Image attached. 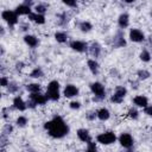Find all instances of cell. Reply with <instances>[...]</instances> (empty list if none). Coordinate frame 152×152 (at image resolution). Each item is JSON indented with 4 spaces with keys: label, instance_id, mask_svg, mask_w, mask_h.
<instances>
[{
    "label": "cell",
    "instance_id": "4316f807",
    "mask_svg": "<svg viewBox=\"0 0 152 152\" xmlns=\"http://www.w3.org/2000/svg\"><path fill=\"white\" fill-rule=\"evenodd\" d=\"M138 76H139V78L145 80V78H147V77L150 76V72L146 71V70H139V71H138Z\"/></svg>",
    "mask_w": 152,
    "mask_h": 152
},
{
    "label": "cell",
    "instance_id": "4dcf8cb0",
    "mask_svg": "<svg viewBox=\"0 0 152 152\" xmlns=\"http://www.w3.org/2000/svg\"><path fill=\"white\" fill-rule=\"evenodd\" d=\"M113 102H115V103H120L121 101H122V97H120V96H118L116 94H114L113 96H112V99H110Z\"/></svg>",
    "mask_w": 152,
    "mask_h": 152
},
{
    "label": "cell",
    "instance_id": "5bb4252c",
    "mask_svg": "<svg viewBox=\"0 0 152 152\" xmlns=\"http://www.w3.org/2000/svg\"><path fill=\"white\" fill-rule=\"evenodd\" d=\"M13 104H14V107L17 108V109H19V110H25L26 109V103L21 100V97H15L14 100H13Z\"/></svg>",
    "mask_w": 152,
    "mask_h": 152
},
{
    "label": "cell",
    "instance_id": "7402d4cb",
    "mask_svg": "<svg viewBox=\"0 0 152 152\" xmlns=\"http://www.w3.org/2000/svg\"><path fill=\"white\" fill-rule=\"evenodd\" d=\"M55 38H56V40L59 42V43L66 42V34H65L64 32H57V33L55 34Z\"/></svg>",
    "mask_w": 152,
    "mask_h": 152
},
{
    "label": "cell",
    "instance_id": "e0dca14e",
    "mask_svg": "<svg viewBox=\"0 0 152 152\" xmlns=\"http://www.w3.org/2000/svg\"><path fill=\"white\" fill-rule=\"evenodd\" d=\"M119 26H120L121 28L128 26V15H127L126 13H124V14H121V15L119 17Z\"/></svg>",
    "mask_w": 152,
    "mask_h": 152
},
{
    "label": "cell",
    "instance_id": "603a6c76",
    "mask_svg": "<svg viewBox=\"0 0 152 152\" xmlns=\"http://www.w3.org/2000/svg\"><path fill=\"white\" fill-rule=\"evenodd\" d=\"M80 28H81L83 32H88V31H90L91 25H90L88 21H82V23L80 24Z\"/></svg>",
    "mask_w": 152,
    "mask_h": 152
},
{
    "label": "cell",
    "instance_id": "1f68e13d",
    "mask_svg": "<svg viewBox=\"0 0 152 152\" xmlns=\"http://www.w3.org/2000/svg\"><path fill=\"white\" fill-rule=\"evenodd\" d=\"M128 115L131 116V118H133V119H137L138 118V112L135 110V109H129V112H128Z\"/></svg>",
    "mask_w": 152,
    "mask_h": 152
},
{
    "label": "cell",
    "instance_id": "ba28073f",
    "mask_svg": "<svg viewBox=\"0 0 152 152\" xmlns=\"http://www.w3.org/2000/svg\"><path fill=\"white\" fill-rule=\"evenodd\" d=\"M30 99H31L36 104H44V103L46 102V100H48L46 96H44V95H42V94H39V93L31 94Z\"/></svg>",
    "mask_w": 152,
    "mask_h": 152
},
{
    "label": "cell",
    "instance_id": "3957f363",
    "mask_svg": "<svg viewBox=\"0 0 152 152\" xmlns=\"http://www.w3.org/2000/svg\"><path fill=\"white\" fill-rule=\"evenodd\" d=\"M116 137L113 132H106V133H102L100 135H97V141L101 142V144H104V145H109V144H113L115 141Z\"/></svg>",
    "mask_w": 152,
    "mask_h": 152
},
{
    "label": "cell",
    "instance_id": "7c38bea8",
    "mask_svg": "<svg viewBox=\"0 0 152 152\" xmlns=\"http://www.w3.org/2000/svg\"><path fill=\"white\" fill-rule=\"evenodd\" d=\"M15 13H17V14H28V15H30V14H31V8H30V6L23 4V5L18 6V7L15 8Z\"/></svg>",
    "mask_w": 152,
    "mask_h": 152
},
{
    "label": "cell",
    "instance_id": "44dd1931",
    "mask_svg": "<svg viewBox=\"0 0 152 152\" xmlns=\"http://www.w3.org/2000/svg\"><path fill=\"white\" fill-rule=\"evenodd\" d=\"M26 88H27V90H28V91H31V94L39 93V89H40L39 84H37V83H31V84H28Z\"/></svg>",
    "mask_w": 152,
    "mask_h": 152
},
{
    "label": "cell",
    "instance_id": "d6a6232c",
    "mask_svg": "<svg viewBox=\"0 0 152 152\" xmlns=\"http://www.w3.org/2000/svg\"><path fill=\"white\" fill-rule=\"evenodd\" d=\"M145 113H146L147 115L152 116V106H147V107H145Z\"/></svg>",
    "mask_w": 152,
    "mask_h": 152
},
{
    "label": "cell",
    "instance_id": "74e56055",
    "mask_svg": "<svg viewBox=\"0 0 152 152\" xmlns=\"http://www.w3.org/2000/svg\"><path fill=\"white\" fill-rule=\"evenodd\" d=\"M95 115L97 116V114H95V113H89V114L87 115V118H88L89 120H91V119H94V118H95Z\"/></svg>",
    "mask_w": 152,
    "mask_h": 152
},
{
    "label": "cell",
    "instance_id": "836d02e7",
    "mask_svg": "<svg viewBox=\"0 0 152 152\" xmlns=\"http://www.w3.org/2000/svg\"><path fill=\"white\" fill-rule=\"evenodd\" d=\"M70 107H71L72 109H78V108H80V103H78V102H71V103H70Z\"/></svg>",
    "mask_w": 152,
    "mask_h": 152
},
{
    "label": "cell",
    "instance_id": "d590c367",
    "mask_svg": "<svg viewBox=\"0 0 152 152\" xmlns=\"http://www.w3.org/2000/svg\"><path fill=\"white\" fill-rule=\"evenodd\" d=\"M8 86H10V87H8V88H10V91H12V93H13V91H15V90H17V86H15L14 83H11V84H8Z\"/></svg>",
    "mask_w": 152,
    "mask_h": 152
},
{
    "label": "cell",
    "instance_id": "7a4b0ae2",
    "mask_svg": "<svg viewBox=\"0 0 152 152\" xmlns=\"http://www.w3.org/2000/svg\"><path fill=\"white\" fill-rule=\"evenodd\" d=\"M46 97L52 101H57L59 99V83L57 81H51L49 83L46 89Z\"/></svg>",
    "mask_w": 152,
    "mask_h": 152
},
{
    "label": "cell",
    "instance_id": "d4e9b609",
    "mask_svg": "<svg viewBox=\"0 0 152 152\" xmlns=\"http://www.w3.org/2000/svg\"><path fill=\"white\" fill-rule=\"evenodd\" d=\"M48 10V7H46V5H43V4H39V5H37L36 6V12L38 13V14H42V13H44L45 11Z\"/></svg>",
    "mask_w": 152,
    "mask_h": 152
},
{
    "label": "cell",
    "instance_id": "ac0fdd59",
    "mask_svg": "<svg viewBox=\"0 0 152 152\" xmlns=\"http://www.w3.org/2000/svg\"><path fill=\"white\" fill-rule=\"evenodd\" d=\"M90 53L94 56V57H97L99 55H100V51H101V48H100V45L97 44V43H93L91 45H90Z\"/></svg>",
    "mask_w": 152,
    "mask_h": 152
},
{
    "label": "cell",
    "instance_id": "83f0119b",
    "mask_svg": "<svg viewBox=\"0 0 152 152\" xmlns=\"http://www.w3.org/2000/svg\"><path fill=\"white\" fill-rule=\"evenodd\" d=\"M140 58H141V61H144V62H148V61H150V53H148L146 50H144V51L140 53Z\"/></svg>",
    "mask_w": 152,
    "mask_h": 152
},
{
    "label": "cell",
    "instance_id": "ffe728a7",
    "mask_svg": "<svg viewBox=\"0 0 152 152\" xmlns=\"http://www.w3.org/2000/svg\"><path fill=\"white\" fill-rule=\"evenodd\" d=\"M88 66H89V69H90V71H91L93 74H97V71H99V64H97L95 61L89 59V61H88Z\"/></svg>",
    "mask_w": 152,
    "mask_h": 152
},
{
    "label": "cell",
    "instance_id": "4fadbf2b",
    "mask_svg": "<svg viewBox=\"0 0 152 152\" xmlns=\"http://www.w3.org/2000/svg\"><path fill=\"white\" fill-rule=\"evenodd\" d=\"M28 18L31 20H33L34 23H38V24H44L45 23V18L43 14H38V13H31L28 15Z\"/></svg>",
    "mask_w": 152,
    "mask_h": 152
},
{
    "label": "cell",
    "instance_id": "30bf717a",
    "mask_svg": "<svg viewBox=\"0 0 152 152\" xmlns=\"http://www.w3.org/2000/svg\"><path fill=\"white\" fill-rule=\"evenodd\" d=\"M70 48L78 51V52H82L87 49V44H84L83 42H80V40H74V42L70 43Z\"/></svg>",
    "mask_w": 152,
    "mask_h": 152
},
{
    "label": "cell",
    "instance_id": "8992f818",
    "mask_svg": "<svg viewBox=\"0 0 152 152\" xmlns=\"http://www.w3.org/2000/svg\"><path fill=\"white\" fill-rule=\"evenodd\" d=\"M129 38L132 42H142L144 40V33L138 28H132L129 31Z\"/></svg>",
    "mask_w": 152,
    "mask_h": 152
},
{
    "label": "cell",
    "instance_id": "8d00e7d4",
    "mask_svg": "<svg viewBox=\"0 0 152 152\" xmlns=\"http://www.w3.org/2000/svg\"><path fill=\"white\" fill-rule=\"evenodd\" d=\"M1 86L2 87H6V86H8L7 84V78L4 76V77H1Z\"/></svg>",
    "mask_w": 152,
    "mask_h": 152
},
{
    "label": "cell",
    "instance_id": "cb8c5ba5",
    "mask_svg": "<svg viewBox=\"0 0 152 152\" xmlns=\"http://www.w3.org/2000/svg\"><path fill=\"white\" fill-rule=\"evenodd\" d=\"M115 94L118 95V96H120V97H125V95H126V89L124 88V87H116V89H115Z\"/></svg>",
    "mask_w": 152,
    "mask_h": 152
},
{
    "label": "cell",
    "instance_id": "8fae6325",
    "mask_svg": "<svg viewBox=\"0 0 152 152\" xmlns=\"http://www.w3.org/2000/svg\"><path fill=\"white\" fill-rule=\"evenodd\" d=\"M134 104H137L138 107H147V99L142 95H139V96H135L134 100H133Z\"/></svg>",
    "mask_w": 152,
    "mask_h": 152
},
{
    "label": "cell",
    "instance_id": "f35d334b",
    "mask_svg": "<svg viewBox=\"0 0 152 152\" xmlns=\"http://www.w3.org/2000/svg\"><path fill=\"white\" fill-rule=\"evenodd\" d=\"M127 152H133V151H127Z\"/></svg>",
    "mask_w": 152,
    "mask_h": 152
},
{
    "label": "cell",
    "instance_id": "484cf974",
    "mask_svg": "<svg viewBox=\"0 0 152 152\" xmlns=\"http://www.w3.org/2000/svg\"><path fill=\"white\" fill-rule=\"evenodd\" d=\"M43 76V71L40 68H36L32 72H31V77H42Z\"/></svg>",
    "mask_w": 152,
    "mask_h": 152
},
{
    "label": "cell",
    "instance_id": "277c9868",
    "mask_svg": "<svg viewBox=\"0 0 152 152\" xmlns=\"http://www.w3.org/2000/svg\"><path fill=\"white\" fill-rule=\"evenodd\" d=\"M1 15H2V19L6 20L11 25L18 23V14L15 12H13V11H4Z\"/></svg>",
    "mask_w": 152,
    "mask_h": 152
},
{
    "label": "cell",
    "instance_id": "52a82bcc",
    "mask_svg": "<svg viewBox=\"0 0 152 152\" xmlns=\"http://www.w3.org/2000/svg\"><path fill=\"white\" fill-rule=\"evenodd\" d=\"M90 88H91V91H93L96 96H99V97H103V96H104V88H103V86H102L101 83L95 82V83H93V84L90 86Z\"/></svg>",
    "mask_w": 152,
    "mask_h": 152
},
{
    "label": "cell",
    "instance_id": "6da1fadb",
    "mask_svg": "<svg viewBox=\"0 0 152 152\" xmlns=\"http://www.w3.org/2000/svg\"><path fill=\"white\" fill-rule=\"evenodd\" d=\"M45 128L49 131V134L53 138H62L69 131L68 126L65 125V122L63 121V119L61 116H55L51 121L46 122Z\"/></svg>",
    "mask_w": 152,
    "mask_h": 152
},
{
    "label": "cell",
    "instance_id": "5b68a950",
    "mask_svg": "<svg viewBox=\"0 0 152 152\" xmlns=\"http://www.w3.org/2000/svg\"><path fill=\"white\" fill-rule=\"evenodd\" d=\"M119 141H120V144H121L124 147H126V148H129V147L133 145V138H132L131 134H128V133H122V134L120 135V138H119Z\"/></svg>",
    "mask_w": 152,
    "mask_h": 152
},
{
    "label": "cell",
    "instance_id": "f546056e",
    "mask_svg": "<svg viewBox=\"0 0 152 152\" xmlns=\"http://www.w3.org/2000/svg\"><path fill=\"white\" fill-rule=\"evenodd\" d=\"M89 144V146H88V148H87V151L86 152H97V150H96V146H95V144L94 142H88Z\"/></svg>",
    "mask_w": 152,
    "mask_h": 152
},
{
    "label": "cell",
    "instance_id": "9a60e30c",
    "mask_svg": "<svg viewBox=\"0 0 152 152\" xmlns=\"http://www.w3.org/2000/svg\"><path fill=\"white\" fill-rule=\"evenodd\" d=\"M77 135L78 138L82 140V141H88L90 142V135H89V132L87 129H78L77 131Z\"/></svg>",
    "mask_w": 152,
    "mask_h": 152
},
{
    "label": "cell",
    "instance_id": "2e32d148",
    "mask_svg": "<svg viewBox=\"0 0 152 152\" xmlns=\"http://www.w3.org/2000/svg\"><path fill=\"white\" fill-rule=\"evenodd\" d=\"M24 40H25L26 44H28V45L32 46V48H34V46L38 44V40H37V38H36L34 36H30V34H27V36L24 37Z\"/></svg>",
    "mask_w": 152,
    "mask_h": 152
},
{
    "label": "cell",
    "instance_id": "f1b7e54d",
    "mask_svg": "<svg viewBox=\"0 0 152 152\" xmlns=\"http://www.w3.org/2000/svg\"><path fill=\"white\" fill-rule=\"evenodd\" d=\"M26 122H27V120H26V118H24V116H19V118L17 119V125L20 126V127H24V126L26 125Z\"/></svg>",
    "mask_w": 152,
    "mask_h": 152
},
{
    "label": "cell",
    "instance_id": "9c48e42d",
    "mask_svg": "<svg viewBox=\"0 0 152 152\" xmlns=\"http://www.w3.org/2000/svg\"><path fill=\"white\" fill-rule=\"evenodd\" d=\"M77 94H78V89L72 84L66 86L64 89V96H66V97H72V96H76Z\"/></svg>",
    "mask_w": 152,
    "mask_h": 152
},
{
    "label": "cell",
    "instance_id": "e575fe53",
    "mask_svg": "<svg viewBox=\"0 0 152 152\" xmlns=\"http://www.w3.org/2000/svg\"><path fill=\"white\" fill-rule=\"evenodd\" d=\"M63 2H64L65 5H68V6H72V7L76 6V2H75V1H68V0H64Z\"/></svg>",
    "mask_w": 152,
    "mask_h": 152
},
{
    "label": "cell",
    "instance_id": "d6986e66",
    "mask_svg": "<svg viewBox=\"0 0 152 152\" xmlns=\"http://www.w3.org/2000/svg\"><path fill=\"white\" fill-rule=\"evenodd\" d=\"M96 114H97V118H99L100 120H107V119L109 118V112H108V109H106V108H101Z\"/></svg>",
    "mask_w": 152,
    "mask_h": 152
}]
</instances>
